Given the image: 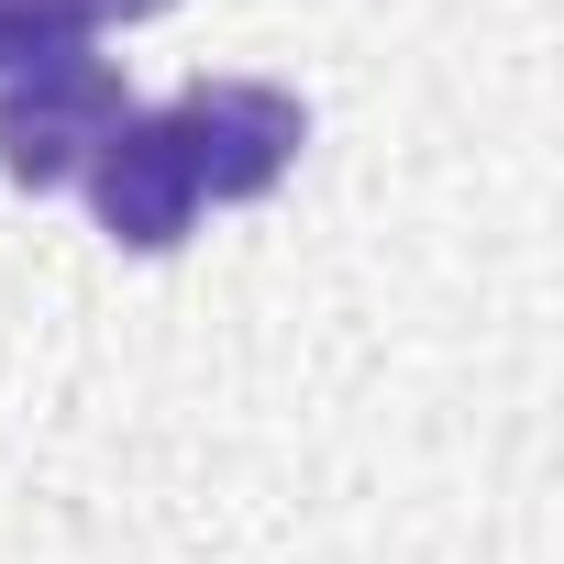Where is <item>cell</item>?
<instances>
[{"label":"cell","mask_w":564,"mask_h":564,"mask_svg":"<svg viewBox=\"0 0 564 564\" xmlns=\"http://www.w3.org/2000/svg\"><path fill=\"white\" fill-rule=\"evenodd\" d=\"M166 133H177L199 199H265L276 177L300 166L311 111H300V89H276V78H188L166 100Z\"/></svg>","instance_id":"6da1fadb"},{"label":"cell","mask_w":564,"mask_h":564,"mask_svg":"<svg viewBox=\"0 0 564 564\" xmlns=\"http://www.w3.org/2000/svg\"><path fill=\"white\" fill-rule=\"evenodd\" d=\"M133 111V89H122V67L111 56H45V67H23V78H0V177L12 188H67L100 144H111V122Z\"/></svg>","instance_id":"7a4b0ae2"},{"label":"cell","mask_w":564,"mask_h":564,"mask_svg":"<svg viewBox=\"0 0 564 564\" xmlns=\"http://www.w3.org/2000/svg\"><path fill=\"white\" fill-rule=\"evenodd\" d=\"M78 188H89V210L122 254H177L188 221H199V188H188V155H177L166 111H122L111 144L78 166Z\"/></svg>","instance_id":"3957f363"},{"label":"cell","mask_w":564,"mask_h":564,"mask_svg":"<svg viewBox=\"0 0 564 564\" xmlns=\"http://www.w3.org/2000/svg\"><path fill=\"white\" fill-rule=\"evenodd\" d=\"M78 45H89V23L67 0H0V78H23L45 56H78Z\"/></svg>","instance_id":"277c9868"},{"label":"cell","mask_w":564,"mask_h":564,"mask_svg":"<svg viewBox=\"0 0 564 564\" xmlns=\"http://www.w3.org/2000/svg\"><path fill=\"white\" fill-rule=\"evenodd\" d=\"M67 12H78V23H155L166 0H67Z\"/></svg>","instance_id":"5b68a950"}]
</instances>
